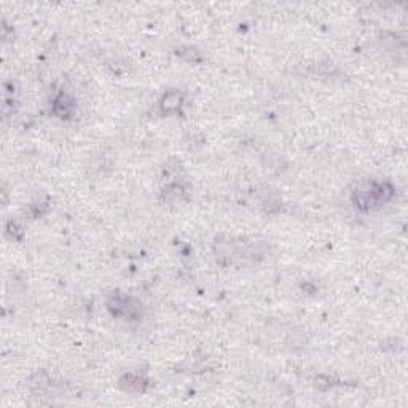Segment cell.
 I'll list each match as a JSON object with an SVG mask.
<instances>
[{
	"label": "cell",
	"instance_id": "6da1fadb",
	"mask_svg": "<svg viewBox=\"0 0 408 408\" xmlns=\"http://www.w3.org/2000/svg\"><path fill=\"white\" fill-rule=\"evenodd\" d=\"M268 246L265 242L249 238L222 236L212 245V253L216 262L222 267L246 268L257 265L267 257Z\"/></svg>",
	"mask_w": 408,
	"mask_h": 408
},
{
	"label": "cell",
	"instance_id": "7a4b0ae2",
	"mask_svg": "<svg viewBox=\"0 0 408 408\" xmlns=\"http://www.w3.org/2000/svg\"><path fill=\"white\" fill-rule=\"evenodd\" d=\"M394 196V187L385 181H365L352 192V204L362 212L375 211Z\"/></svg>",
	"mask_w": 408,
	"mask_h": 408
},
{
	"label": "cell",
	"instance_id": "3957f363",
	"mask_svg": "<svg viewBox=\"0 0 408 408\" xmlns=\"http://www.w3.org/2000/svg\"><path fill=\"white\" fill-rule=\"evenodd\" d=\"M107 308L113 316L122 317L124 321H136L142 316L141 303L136 298L120 295V293H115V295L109 298Z\"/></svg>",
	"mask_w": 408,
	"mask_h": 408
},
{
	"label": "cell",
	"instance_id": "277c9868",
	"mask_svg": "<svg viewBox=\"0 0 408 408\" xmlns=\"http://www.w3.org/2000/svg\"><path fill=\"white\" fill-rule=\"evenodd\" d=\"M183 102H185L183 93L179 89H171V91L163 94V98L160 99V109L163 113H179L182 112Z\"/></svg>",
	"mask_w": 408,
	"mask_h": 408
},
{
	"label": "cell",
	"instance_id": "5b68a950",
	"mask_svg": "<svg viewBox=\"0 0 408 408\" xmlns=\"http://www.w3.org/2000/svg\"><path fill=\"white\" fill-rule=\"evenodd\" d=\"M73 109H76V102L73 99L66 93L58 94L53 101V112L56 113L58 117L61 118H69L73 113Z\"/></svg>",
	"mask_w": 408,
	"mask_h": 408
},
{
	"label": "cell",
	"instance_id": "8992f818",
	"mask_svg": "<svg viewBox=\"0 0 408 408\" xmlns=\"http://www.w3.org/2000/svg\"><path fill=\"white\" fill-rule=\"evenodd\" d=\"M147 385L148 383L146 378L137 375V373H128V375H124L120 380V386L124 391H129V392H144L146 391Z\"/></svg>",
	"mask_w": 408,
	"mask_h": 408
}]
</instances>
